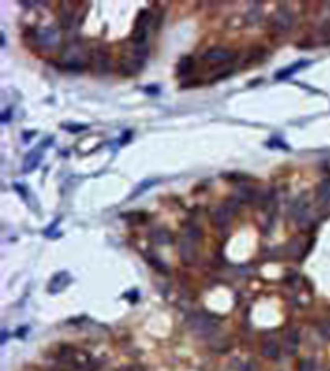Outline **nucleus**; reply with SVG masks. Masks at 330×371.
I'll list each match as a JSON object with an SVG mask.
<instances>
[{"label":"nucleus","mask_w":330,"mask_h":371,"mask_svg":"<svg viewBox=\"0 0 330 371\" xmlns=\"http://www.w3.org/2000/svg\"><path fill=\"white\" fill-rule=\"evenodd\" d=\"M146 58H147V46H136L127 58L121 60V65H119L121 74L132 76V74L139 73V71L142 70Z\"/></svg>","instance_id":"obj_1"},{"label":"nucleus","mask_w":330,"mask_h":371,"mask_svg":"<svg viewBox=\"0 0 330 371\" xmlns=\"http://www.w3.org/2000/svg\"><path fill=\"white\" fill-rule=\"evenodd\" d=\"M271 27L272 30H276V32H287L289 28L292 27L294 23V17H292V12L291 10H287L286 7H281L277 8L274 13H272L271 17Z\"/></svg>","instance_id":"obj_2"},{"label":"nucleus","mask_w":330,"mask_h":371,"mask_svg":"<svg viewBox=\"0 0 330 371\" xmlns=\"http://www.w3.org/2000/svg\"><path fill=\"white\" fill-rule=\"evenodd\" d=\"M35 43H38L41 48L51 50L60 43V35L55 28H41L33 32Z\"/></svg>","instance_id":"obj_3"},{"label":"nucleus","mask_w":330,"mask_h":371,"mask_svg":"<svg viewBox=\"0 0 330 371\" xmlns=\"http://www.w3.org/2000/svg\"><path fill=\"white\" fill-rule=\"evenodd\" d=\"M89 63H91L92 68H94L96 73L104 74L111 68L109 53H107L106 50H102V48H94L91 51V55H89Z\"/></svg>","instance_id":"obj_4"},{"label":"nucleus","mask_w":330,"mask_h":371,"mask_svg":"<svg viewBox=\"0 0 330 371\" xmlns=\"http://www.w3.org/2000/svg\"><path fill=\"white\" fill-rule=\"evenodd\" d=\"M178 254L180 259H182L183 264L192 266L195 261H197V243L188 238L182 236L178 243Z\"/></svg>","instance_id":"obj_5"},{"label":"nucleus","mask_w":330,"mask_h":371,"mask_svg":"<svg viewBox=\"0 0 330 371\" xmlns=\"http://www.w3.org/2000/svg\"><path fill=\"white\" fill-rule=\"evenodd\" d=\"M51 141L53 139H48V141H43L40 144V146H37L33 148V150H30L28 153H27V157H25V160H23V167H22V170H23V173H28V172H32V170H35L40 165V160H41V153H43V148H45V146H48V144H51Z\"/></svg>","instance_id":"obj_6"},{"label":"nucleus","mask_w":330,"mask_h":371,"mask_svg":"<svg viewBox=\"0 0 330 371\" xmlns=\"http://www.w3.org/2000/svg\"><path fill=\"white\" fill-rule=\"evenodd\" d=\"M235 58H236V55L233 53V51H230V50H226V48H221V46L211 48V50H208L203 55V60L208 61V63H213V65L226 63V61H231V60H235Z\"/></svg>","instance_id":"obj_7"},{"label":"nucleus","mask_w":330,"mask_h":371,"mask_svg":"<svg viewBox=\"0 0 330 371\" xmlns=\"http://www.w3.org/2000/svg\"><path fill=\"white\" fill-rule=\"evenodd\" d=\"M73 20H75V12H73V7L68 3H63L60 8V23L61 27L70 30L73 27Z\"/></svg>","instance_id":"obj_8"},{"label":"nucleus","mask_w":330,"mask_h":371,"mask_svg":"<svg viewBox=\"0 0 330 371\" xmlns=\"http://www.w3.org/2000/svg\"><path fill=\"white\" fill-rule=\"evenodd\" d=\"M230 215H231V211L223 205V206H220V208H216V210L213 211V215H211V220H213V223H215L216 226L223 228V226L228 224Z\"/></svg>","instance_id":"obj_9"},{"label":"nucleus","mask_w":330,"mask_h":371,"mask_svg":"<svg viewBox=\"0 0 330 371\" xmlns=\"http://www.w3.org/2000/svg\"><path fill=\"white\" fill-rule=\"evenodd\" d=\"M307 65H311V63H309V61H306V60L297 61V63H294V65L287 66V68H284V70L277 71V73H276V79H277V81H281V79H287L289 76H292L294 73H296V71L301 70L302 66H307Z\"/></svg>","instance_id":"obj_10"},{"label":"nucleus","mask_w":330,"mask_h":371,"mask_svg":"<svg viewBox=\"0 0 330 371\" xmlns=\"http://www.w3.org/2000/svg\"><path fill=\"white\" fill-rule=\"evenodd\" d=\"M261 352H262V355H264L266 358L276 360L277 357H279V347L276 345L274 340H266V342L262 343V347H261Z\"/></svg>","instance_id":"obj_11"},{"label":"nucleus","mask_w":330,"mask_h":371,"mask_svg":"<svg viewBox=\"0 0 330 371\" xmlns=\"http://www.w3.org/2000/svg\"><path fill=\"white\" fill-rule=\"evenodd\" d=\"M292 215H294V220H296L297 223H304V221H307V218H309V208H307V205L304 203V202H297L296 205H294Z\"/></svg>","instance_id":"obj_12"},{"label":"nucleus","mask_w":330,"mask_h":371,"mask_svg":"<svg viewBox=\"0 0 330 371\" xmlns=\"http://www.w3.org/2000/svg\"><path fill=\"white\" fill-rule=\"evenodd\" d=\"M299 347V330L297 328H291L286 333V348L289 353H294Z\"/></svg>","instance_id":"obj_13"},{"label":"nucleus","mask_w":330,"mask_h":371,"mask_svg":"<svg viewBox=\"0 0 330 371\" xmlns=\"http://www.w3.org/2000/svg\"><path fill=\"white\" fill-rule=\"evenodd\" d=\"M152 238L159 244H168L170 241H172V234H170L165 228H159V229H154Z\"/></svg>","instance_id":"obj_14"},{"label":"nucleus","mask_w":330,"mask_h":371,"mask_svg":"<svg viewBox=\"0 0 330 371\" xmlns=\"http://www.w3.org/2000/svg\"><path fill=\"white\" fill-rule=\"evenodd\" d=\"M183 236H185V238L195 241V243H198V241L202 239V229H200L197 224H188V226H185Z\"/></svg>","instance_id":"obj_15"},{"label":"nucleus","mask_w":330,"mask_h":371,"mask_svg":"<svg viewBox=\"0 0 330 371\" xmlns=\"http://www.w3.org/2000/svg\"><path fill=\"white\" fill-rule=\"evenodd\" d=\"M317 195L324 203H330V178L324 180V182L321 183V187H319V190H317Z\"/></svg>","instance_id":"obj_16"},{"label":"nucleus","mask_w":330,"mask_h":371,"mask_svg":"<svg viewBox=\"0 0 330 371\" xmlns=\"http://www.w3.org/2000/svg\"><path fill=\"white\" fill-rule=\"evenodd\" d=\"M192 70H193V60L190 58V56H185V58L180 60V63H178V74L180 76L188 74Z\"/></svg>","instance_id":"obj_17"},{"label":"nucleus","mask_w":330,"mask_h":371,"mask_svg":"<svg viewBox=\"0 0 330 371\" xmlns=\"http://www.w3.org/2000/svg\"><path fill=\"white\" fill-rule=\"evenodd\" d=\"M154 182H156V180H146V182H142L141 185H139V188L136 190V192H134V193L131 195V200H132V198H136L137 195H141V193L144 192V190H147V188H149V185H152Z\"/></svg>","instance_id":"obj_18"},{"label":"nucleus","mask_w":330,"mask_h":371,"mask_svg":"<svg viewBox=\"0 0 330 371\" xmlns=\"http://www.w3.org/2000/svg\"><path fill=\"white\" fill-rule=\"evenodd\" d=\"M126 220H136V221H146V215H124Z\"/></svg>","instance_id":"obj_19"},{"label":"nucleus","mask_w":330,"mask_h":371,"mask_svg":"<svg viewBox=\"0 0 330 371\" xmlns=\"http://www.w3.org/2000/svg\"><path fill=\"white\" fill-rule=\"evenodd\" d=\"M299 371H312L311 363L306 362V360H302V362L299 363Z\"/></svg>","instance_id":"obj_20"}]
</instances>
